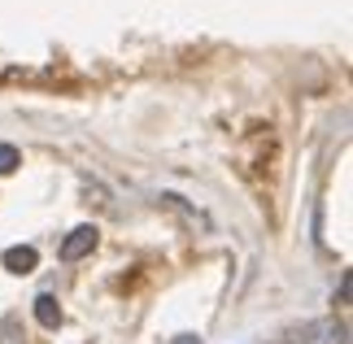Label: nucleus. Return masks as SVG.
I'll return each mask as SVG.
<instances>
[{"label": "nucleus", "instance_id": "2", "mask_svg": "<svg viewBox=\"0 0 353 344\" xmlns=\"http://www.w3.org/2000/svg\"><path fill=\"white\" fill-rule=\"evenodd\" d=\"M35 261H39V257H35L31 244H18V249H9V253H5V266H9L13 274H31V270H35Z\"/></svg>", "mask_w": 353, "mask_h": 344}, {"label": "nucleus", "instance_id": "4", "mask_svg": "<svg viewBox=\"0 0 353 344\" xmlns=\"http://www.w3.org/2000/svg\"><path fill=\"white\" fill-rule=\"evenodd\" d=\"M18 148H13V144H0V174H9V170H18Z\"/></svg>", "mask_w": 353, "mask_h": 344}, {"label": "nucleus", "instance_id": "5", "mask_svg": "<svg viewBox=\"0 0 353 344\" xmlns=\"http://www.w3.org/2000/svg\"><path fill=\"white\" fill-rule=\"evenodd\" d=\"M174 344H201V340L196 336H183V340H174Z\"/></svg>", "mask_w": 353, "mask_h": 344}, {"label": "nucleus", "instance_id": "3", "mask_svg": "<svg viewBox=\"0 0 353 344\" xmlns=\"http://www.w3.org/2000/svg\"><path fill=\"white\" fill-rule=\"evenodd\" d=\"M35 318H39V327H48V332H52V327H61L57 301H52V296H39V301H35Z\"/></svg>", "mask_w": 353, "mask_h": 344}, {"label": "nucleus", "instance_id": "1", "mask_svg": "<svg viewBox=\"0 0 353 344\" xmlns=\"http://www.w3.org/2000/svg\"><path fill=\"white\" fill-rule=\"evenodd\" d=\"M92 249H97V227H74V231H70V240L61 244V257H65V261H74V257L92 253Z\"/></svg>", "mask_w": 353, "mask_h": 344}]
</instances>
